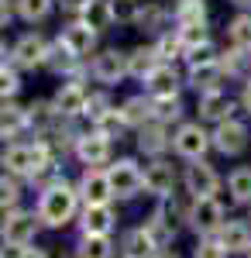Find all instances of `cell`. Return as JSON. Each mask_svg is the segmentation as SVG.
Returning <instances> with one entry per match:
<instances>
[{
	"mask_svg": "<svg viewBox=\"0 0 251 258\" xmlns=\"http://www.w3.org/2000/svg\"><path fill=\"white\" fill-rule=\"evenodd\" d=\"M227 83L224 76V66L217 62H200V66H186V86L196 90V93H210V90H220Z\"/></svg>",
	"mask_w": 251,
	"mask_h": 258,
	"instance_id": "cell-21",
	"label": "cell"
},
{
	"mask_svg": "<svg viewBox=\"0 0 251 258\" xmlns=\"http://www.w3.org/2000/svg\"><path fill=\"white\" fill-rule=\"evenodd\" d=\"M175 35H179V41L186 45V55L196 52V48H203V45H210V28H207V21H196V24H175Z\"/></svg>",
	"mask_w": 251,
	"mask_h": 258,
	"instance_id": "cell-34",
	"label": "cell"
},
{
	"mask_svg": "<svg viewBox=\"0 0 251 258\" xmlns=\"http://www.w3.org/2000/svg\"><path fill=\"white\" fill-rule=\"evenodd\" d=\"M90 86L83 80H62L55 90V107L58 114H62V120H83L86 117V103H90Z\"/></svg>",
	"mask_w": 251,
	"mask_h": 258,
	"instance_id": "cell-13",
	"label": "cell"
},
{
	"mask_svg": "<svg viewBox=\"0 0 251 258\" xmlns=\"http://www.w3.org/2000/svg\"><path fill=\"white\" fill-rule=\"evenodd\" d=\"M117 210L114 203H97L79 210V234H114L117 227Z\"/></svg>",
	"mask_w": 251,
	"mask_h": 258,
	"instance_id": "cell-19",
	"label": "cell"
},
{
	"mask_svg": "<svg viewBox=\"0 0 251 258\" xmlns=\"http://www.w3.org/2000/svg\"><path fill=\"white\" fill-rule=\"evenodd\" d=\"M193 258H231V251L220 244V238H200L193 248Z\"/></svg>",
	"mask_w": 251,
	"mask_h": 258,
	"instance_id": "cell-44",
	"label": "cell"
},
{
	"mask_svg": "<svg viewBox=\"0 0 251 258\" xmlns=\"http://www.w3.org/2000/svg\"><path fill=\"white\" fill-rule=\"evenodd\" d=\"M237 103H241V110L251 117V73L241 80V93H237Z\"/></svg>",
	"mask_w": 251,
	"mask_h": 258,
	"instance_id": "cell-47",
	"label": "cell"
},
{
	"mask_svg": "<svg viewBox=\"0 0 251 258\" xmlns=\"http://www.w3.org/2000/svg\"><path fill=\"white\" fill-rule=\"evenodd\" d=\"M21 193H24V179L4 172V179H0V203H4V214L21 210Z\"/></svg>",
	"mask_w": 251,
	"mask_h": 258,
	"instance_id": "cell-40",
	"label": "cell"
},
{
	"mask_svg": "<svg viewBox=\"0 0 251 258\" xmlns=\"http://www.w3.org/2000/svg\"><path fill=\"white\" fill-rule=\"evenodd\" d=\"M155 210H158L165 220H172L175 227H179V224H186V217H190V200H182L179 193H172V197L158 200V207H155Z\"/></svg>",
	"mask_w": 251,
	"mask_h": 258,
	"instance_id": "cell-41",
	"label": "cell"
},
{
	"mask_svg": "<svg viewBox=\"0 0 251 258\" xmlns=\"http://www.w3.org/2000/svg\"><path fill=\"white\" fill-rule=\"evenodd\" d=\"M79 18L86 21V24H90L97 35L110 31V28L117 24V18H114V4H110V0H90V4H86V11H83Z\"/></svg>",
	"mask_w": 251,
	"mask_h": 258,
	"instance_id": "cell-29",
	"label": "cell"
},
{
	"mask_svg": "<svg viewBox=\"0 0 251 258\" xmlns=\"http://www.w3.org/2000/svg\"><path fill=\"white\" fill-rule=\"evenodd\" d=\"M48 159H52V155L31 138V141H11V145L4 148V159L0 162H4V172H11V176H18V179L28 182V179L35 176V169Z\"/></svg>",
	"mask_w": 251,
	"mask_h": 258,
	"instance_id": "cell-3",
	"label": "cell"
},
{
	"mask_svg": "<svg viewBox=\"0 0 251 258\" xmlns=\"http://www.w3.org/2000/svg\"><path fill=\"white\" fill-rule=\"evenodd\" d=\"M227 224V210L217 197H200L190 200V217H186V227L193 231L196 238H217L220 227Z\"/></svg>",
	"mask_w": 251,
	"mask_h": 258,
	"instance_id": "cell-4",
	"label": "cell"
},
{
	"mask_svg": "<svg viewBox=\"0 0 251 258\" xmlns=\"http://www.w3.org/2000/svg\"><path fill=\"white\" fill-rule=\"evenodd\" d=\"M14 258H48V251H45V248H35V244H28V248H18Z\"/></svg>",
	"mask_w": 251,
	"mask_h": 258,
	"instance_id": "cell-49",
	"label": "cell"
},
{
	"mask_svg": "<svg viewBox=\"0 0 251 258\" xmlns=\"http://www.w3.org/2000/svg\"><path fill=\"white\" fill-rule=\"evenodd\" d=\"M227 45L231 48H241V52H251V11H237L227 24Z\"/></svg>",
	"mask_w": 251,
	"mask_h": 258,
	"instance_id": "cell-32",
	"label": "cell"
},
{
	"mask_svg": "<svg viewBox=\"0 0 251 258\" xmlns=\"http://www.w3.org/2000/svg\"><path fill=\"white\" fill-rule=\"evenodd\" d=\"M86 4H90V0H58V7H62L66 14H76V18L86 11Z\"/></svg>",
	"mask_w": 251,
	"mask_h": 258,
	"instance_id": "cell-48",
	"label": "cell"
},
{
	"mask_svg": "<svg viewBox=\"0 0 251 258\" xmlns=\"http://www.w3.org/2000/svg\"><path fill=\"white\" fill-rule=\"evenodd\" d=\"M152 258H179V255H175V251H155Z\"/></svg>",
	"mask_w": 251,
	"mask_h": 258,
	"instance_id": "cell-51",
	"label": "cell"
},
{
	"mask_svg": "<svg viewBox=\"0 0 251 258\" xmlns=\"http://www.w3.org/2000/svg\"><path fill=\"white\" fill-rule=\"evenodd\" d=\"M237 100L220 86V90H210V93H196V117L203 120V124H224V120L237 117Z\"/></svg>",
	"mask_w": 251,
	"mask_h": 258,
	"instance_id": "cell-10",
	"label": "cell"
},
{
	"mask_svg": "<svg viewBox=\"0 0 251 258\" xmlns=\"http://www.w3.org/2000/svg\"><path fill=\"white\" fill-rule=\"evenodd\" d=\"M152 45H155V52H158V59H162V62H179V59H186V45L179 41L175 28H172V31H165V35H158Z\"/></svg>",
	"mask_w": 251,
	"mask_h": 258,
	"instance_id": "cell-38",
	"label": "cell"
},
{
	"mask_svg": "<svg viewBox=\"0 0 251 258\" xmlns=\"http://www.w3.org/2000/svg\"><path fill=\"white\" fill-rule=\"evenodd\" d=\"M220 66H224V76L227 80H244L248 76V66H251V59H248V52H241V48H224L220 52Z\"/></svg>",
	"mask_w": 251,
	"mask_h": 258,
	"instance_id": "cell-36",
	"label": "cell"
},
{
	"mask_svg": "<svg viewBox=\"0 0 251 258\" xmlns=\"http://www.w3.org/2000/svg\"><path fill=\"white\" fill-rule=\"evenodd\" d=\"M227 197L237 207H251V165H234L227 172Z\"/></svg>",
	"mask_w": 251,
	"mask_h": 258,
	"instance_id": "cell-28",
	"label": "cell"
},
{
	"mask_svg": "<svg viewBox=\"0 0 251 258\" xmlns=\"http://www.w3.org/2000/svg\"><path fill=\"white\" fill-rule=\"evenodd\" d=\"M172 131L169 124H145L141 131H135V141H138V152L145 155V159H165V152H172Z\"/></svg>",
	"mask_w": 251,
	"mask_h": 258,
	"instance_id": "cell-17",
	"label": "cell"
},
{
	"mask_svg": "<svg viewBox=\"0 0 251 258\" xmlns=\"http://www.w3.org/2000/svg\"><path fill=\"white\" fill-rule=\"evenodd\" d=\"M175 186H182V176L175 172L169 159H148L145 165V193L155 200H165L175 193Z\"/></svg>",
	"mask_w": 251,
	"mask_h": 258,
	"instance_id": "cell-14",
	"label": "cell"
},
{
	"mask_svg": "<svg viewBox=\"0 0 251 258\" xmlns=\"http://www.w3.org/2000/svg\"><path fill=\"white\" fill-rule=\"evenodd\" d=\"M120 107V117L128 124V131H141L145 124H152L155 120V100L148 93H138V97H128L124 103H117Z\"/></svg>",
	"mask_w": 251,
	"mask_h": 258,
	"instance_id": "cell-22",
	"label": "cell"
},
{
	"mask_svg": "<svg viewBox=\"0 0 251 258\" xmlns=\"http://www.w3.org/2000/svg\"><path fill=\"white\" fill-rule=\"evenodd\" d=\"M90 76L103 86H117L131 76V66H128V52L120 48H103L90 59Z\"/></svg>",
	"mask_w": 251,
	"mask_h": 258,
	"instance_id": "cell-11",
	"label": "cell"
},
{
	"mask_svg": "<svg viewBox=\"0 0 251 258\" xmlns=\"http://www.w3.org/2000/svg\"><path fill=\"white\" fill-rule=\"evenodd\" d=\"M41 220L38 214H28V210H11V214H4V248H28L35 234H38Z\"/></svg>",
	"mask_w": 251,
	"mask_h": 258,
	"instance_id": "cell-15",
	"label": "cell"
},
{
	"mask_svg": "<svg viewBox=\"0 0 251 258\" xmlns=\"http://www.w3.org/2000/svg\"><path fill=\"white\" fill-rule=\"evenodd\" d=\"M213 148V127H207L203 120H182L172 131V155L182 162H200L207 159V152Z\"/></svg>",
	"mask_w": 251,
	"mask_h": 258,
	"instance_id": "cell-2",
	"label": "cell"
},
{
	"mask_svg": "<svg viewBox=\"0 0 251 258\" xmlns=\"http://www.w3.org/2000/svg\"><path fill=\"white\" fill-rule=\"evenodd\" d=\"M141 227H145V234L152 238V244L158 248V251H169V244L175 241V231H179L172 220H165L162 214H158V210H155V214H148Z\"/></svg>",
	"mask_w": 251,
	"mask_h": 258,
	"instance_id": "cell-27",
	"label": "cell"
},
{
	"mask_svg": "<svg viewBox=\"0 0 251 258\" xmlns=\"http://www.w3.org/2000/svg\"><path fill=\"white\" fill-rule=\"evenodd\" d=\"M128 66H131V80L145 83V80L155 73V69L162 66V59H158L155 45H135V48L128 52Z\"/></svg>",
	"mask_w": 251,
	"mask_h": 258,
	"instance_id": "cell-26",
	"label": "cell"
},
{
	"mask_svg": "<svg viewBox=\"0 0 251 258\" xmlns=\"http://www.w3.org/2000/svg\"><path fill=\"white\" fill-rule=\"evenodd\" d=\"M114 107H117V103L110 100V93H107V90H93V93H90V103H86V117H83V120H90V127H93V124H97V120H103L110 110H114Z\"/></svg>",
	"mask_w": 251,
	"mask_h": 258,
	"instance_id": "cell-42",
	"label": "cell"
},
{
	"mask_svg": "<svg viewBox=\"0 0 251 258\" xmlns=\"http://www.w3.org/2000/svg\"><path fill=\"white\" fill-rule=\"evenodd\" d=\"M0 135H4V145H11V141H24V135H31L28 107H21L18 100H4V114H0Z\"/></svg>",
	"mask_w": 251,
	"mask_h": 258,
	"instance_id": "cell-20",
	"label": "cell"
},
{
	"mask_svg": "<svg viewBox=\"0 0 251 258\" xmlns=\"http://www.w3.org/2000/svg\"><path fill=\"white\" fill-rule=\"evenodd\" d=\"M220 59V52H217V45H203V48H196V52H190L186 55V66H200V62H217Z\"/></svg>",
	"mask_w": 251,
	"mask_h": 258,
	"instance_id": "cell-45",
	"label": "cell"
},
{
	"mask_svg": "<svg viewBox=\"0 0 251 258\" xmlns=\"http://www.w3.org/2000/svg\"><path fill=\"white\" fill-rule=\"evenodd\" d=\"M7 59H14L21 69H41L48 66V55H52V41L45 38L41 31H24L11 48H4Z\"/></svg>",
	"mask_w": 251,
	"mask_h": 258,
	"instance_id": "cell-6",
	"label": "cell"
},
{
	"mask_svg": "<svg viewBox=\"0 0 251 258\" xmlns=\"http://www.w3.org/2000/svg\"><path fill=\"white\" fill-rule=\"evenodd\" d=\"M141 86H145L148 97H179V90L186 86V76L175 69V62H162Z\"/></svg>",
	"mask_w": 251,
	"mask_h": 258,
	"instance_id": "cell-18",
	"label": "cell"
},
{
	"mask_svg": "<svg viewBox=\"0 0 251 258\" xmlns=\"http://www.w3.org/2000/svg\"><path fill=\"white\" fill-rule=\"evenodd\" d=\"M172 21H175V24H196V21H207V0H175V4H172Z\"/></svg>",
	"mask_w": 251,
	"mask_h": 258,
	"instance_id": "cell-37",
	"label": "cell"
},
{
	"mask_svg": "<svg viewBox=\"0 0 251 258\" xmlns=\"http://www.w3.org/2000/svg\"><path fill=\"white\" fill-rule=\"evenodd\" d=\"M76 189L83 197V207H97V203H114V186L107 176V165H86L83 176L76 179Z\"/></svg>",
	"mask_w": 251,
	"mask_h": 258,
	"instance_id": "cell-12",
	"label": "cell"
},
{
	"mask_svg": "<svg viewBox=\"0 0 251 258\" xmlns=\"http://www.w3.org/2000/svg\"><path fill=\"white\" fill-rule=\"evenodd\" d=\"M107 176H110V186H114L117 200H135L145 193V169L138 165V159L124 155V159H114L107 165Z\"/></svg>",
	"mask_w": 251,
	"mask_h": 258,
	"instance_id": "cell-5",
	"label": "cell"
},
{
	"mask_svg": "<svg viewBox=\"0 0 251 258\" xmlns=\"http://www.w3.org/2000/svg\"><path fill=\"white\" fill-rule=\"evenodd\" d=\"M21 73H24V69H21L18 62L4 55V66H0V97H4V100H14V97H18V90H21Z\"/></svg>",
	"mask_w": 251,
	"mask_h": 258,
	"instance_id": "cell-39",
	"label": "cell"
},
{
	"mask_svg": "<svg viewBox=\"0 0 251 258\" xmlns=\"http://www.w3.org/2000/svg\"><path fill=\"white\" fill-rule=\"evenodd\" d=\"M114 4V18L117 24H138V14H141V0H110Z\"/></svg>",
	"mask_w": 251,
	"mask_h": 258,
	"instance_id": "cell-43",
	"label": "cell"
},
{
	"mask_svg": "<svg viewBox=\"0 0 251 258\" xmlns=\"http://www.w3.org/2000/svg\"><path fill=\"white\" fill-rule=\"evenodd\" d=\"M248 210H251V207H248ZM248 220H251V214H248Z\"/></svg>",
	"mask_w": 251,
	"mask_h": 258,
	"instance_id": "cell-52",
	"label": "cell"
},
{
	"mask_svg": "<svg viewBox=\"0 0 251 258\" xmlns=\"http://www.w3.org/2000/svg\"><path fill=\"white\" fill-rule=\"evenodd\" d=\"M155 100V120L158 124H182L186 120V107H182V97H152Z\"/></svg>",
	"mask_w": 251,
	"mask_h": 258,
	"instance_id": "cell-33",
	"label": "cell"
},
{
	"mask_svg": "<svg viewBox=\"0 0 251 258\" xmlns=\"http://www.w3.org/2000/svg\"><path fill=\"white\" fill-rule=\"evenodd\" d=\"M76 258H114V241H110V234H79Z\"/></svg>",
	"mask_w": 251,
	"mask_h": 258,
	"instance_id": "cell-31",
	"label": "cell"
},
{
	"mask_svg": "<svg viewBox=\"0 0 251 258\" xmlns=\"http://www.w3.org/2000/svg\"><path fill=\"white\" fill-rule=\"evenodd\" d=\"M73 155L79 159L83 169H86V165H110V162H114V138H107L97 127H83L79 138H76Z\"/></svg>",
	"mask_w": 251,
	"mask_h": 258,
	"instance_id": "cell-7",
	"label": "cell"
},
{
	"mask_svg": "<svg viewBox=\"0 0 251 258\" xmlns=\"http://www.w3.org/2000/svg\"><path fill=\"white\" fill-rule=\"evenodd\" d=\"M220 186H224V179H220V172H217L207 159L186 162V169H182V189L190 193V200L217 197V193H220Z\"/></svg>",
	"mask_w": 251,
	"mask_h": 258,
	"instance_id": "cell-8",
	"label": "cell"
},
{
	"mask_svg": "<svg viewBox=\"0 0 251 258\" xmlns=\"http://www.w3.org/2000/svg\"><path fill=\"white\" fill-rule=\"evenodd\" d=\"M58 41L73 52V55H79V59H93L97 55V41L100 35L86 24V21L79 18V21H69L62 31H58Z\"/></svg>",
	"mask_w": 251,
	"mask_h": 258,
	"instance_id": "cell-16",
	"label": "cell"
},
{
	"mask_svg": "<svg viewBox=\"0 0 251 258\" xmlns=\"http://www.w3.org/2000/svg\"><path fill=\"white\" fill-rule=\"evenodd\" d=\"M14 18H18V0H0V24L11 28Z\"/></svg>",
	"mask_w": 251,
	"mask_h": 258,
	"instance_id": "cell-46",
	"label": "cell"
},
{
	"mask_svg": "<svg viewBox=\"0 0 251 258\" xmlns=\"http://www.w3.org/2000/svg\"><path fill=\"white\" fill-rule=\"evenodd\" d=\"M158 248L152 244V238L145 234V227H135L120 238V258H152Z\"/></svg>",
	"mask_w": 251,
	"mask_h": 258,
	"instance_id": "cell-30",
	"label": "cell"
},
{
	"mask_svg": "<svg viewBox=\"0 0 251 258\" xmlns=\"http://www.w3.org/2000/svg\"><path fill=\"white\" fill-rule=\"evenodd\" d=\"M169 21H172V11L165 7V4H158V0H145L141 4V14H138V31H145V35H165V28H169Z\"/></svg>",
	"mask_w": 251,
	"mask_h": 258,
	"instance_id": "cell-24",
	"label": "cell"
},
{
	"mask_svg": "<svg viewBox=\"0 0 251 258\" xmlns=\"http://www.w3.org/2000/svg\"><path fill=\"white\" fill-rule=\"evenodd\" d=\"M79 210H83V197H79L76 182L62 176L55 179L52 186L38 189V203H35V214L45 227H69L73 220H79Z\"/></svg>",
	"mask_w": 251,
	"mask_h": 258,
	"instance_id": "cell-1",
	"label": "cell"
},
{
	"mask_svg": "<svg viewBox=\"0 0 251 258\" xmlns=\"http://www.w3.org/2000/svg\"><path fill=\"white\" fill-rule=\"evenodd\" d=\"M227 4H234L237 11H251V0H227Z\"/></svg>",
	"mask_w": 251,
	"mask_h": 258,
	"instance_id": "cell-50",
	"label": "cell"
},
{
	"mask_svg": "<svg viewBox=\"0 0 251 258\" xmlns=\"http://www.w3.org/2000/svg\"><path fill=\"white\" fill-rule=\"evenodd\" d=\"M248 258H251V251H248Z\"/></svg>",
	"mask_w": 251,
	"mask_h": 258,
	"instance_id": "cell-54",
	"label": "cell"
},
{
	"mask_svg": "<svg viewBox=\"0 0 251 258\" xmlns=\"http://www.w3.org/2000/svg\"><path fill=\"white\" fill-rule=\"evenodd\" d=\"M220 244L231 251V255H248L251 251V220H237L227 217V224L220 227Z\"/></svg>",
	"mask_w": 251,
	"mask_h": 258,
	"instance_id": "cell-23",
	"label": "cell"
},
{
	"mask_svg": "<svg viewBox=\"0 0 251 258\" xmlns=\"http://www.w3.org/2000/svg\"><path fill=\"white\" fill-rule=\"evenodd\" d=\"M55 7H58V0H18V21H24V24H41Z\"/></svg>",
	"mask_w": 251,
	"mask_h": 258,
	"instance_id": "cell-35",
	"label": "cell"
},
{
	"mask_svg": "<svg viewBox=\"0 0 251 258\" xmlns=\"http://www.w3.org/2000/svg\"><path fill=\"white\" fill-rule=\"evenodd\" d=\"M28 120H31V135H45L62 124V114H58L55 100H31L28 103Z\"/></svg>",
	"mask_w": 251,
	"mask_h": 258,
	"instance_id": "cell-25",
	"label": "cell"
},
{
	"mask_svg": "<svg viewBox=\"0 0 251 258\" xmlns=\"http://www.w3.org/2000/svg\"><path fill=\"white\" fill-rule=\"evenodd\" d=\"M248 59H251V52H248Z\"/></svg>",
	"mask_w": 251,
	"mask_h": 258,
	"instance_id": "cell-53",
	"label": "cell"
},
{
	"mask_svg": "<svg viewBox=\"0 0 251 258\" xmlns=\"http://www.w3.org/2000/svg\"><path fill=\"white\" fill-rule=\"evenodd\" d=\"M248 145H251V127L241 117H231L213 127V152L224 159H237L241 152H248Z\"/></svg>",
	"mask_w": 251,
	"mask_h": 258,
	"instance_id": "cell-9",
	"label": "cell"
}]
</instances>
